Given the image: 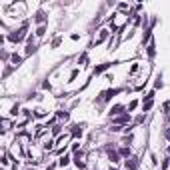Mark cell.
Segmentation results:
<instances>
[{"label": "cell", "instance_id": "obj_1", "mask_svg": "<svg viewBox=\"0 0 170 170\" xmlns=\"http://www.w3.org/2000/svg\"><path fill=\"white\" fill-rule=\"evenodd\" d=\"M24 36H26V26H22V28L16 30L14 34H10V40H12V42H22Z\"/></svg>", "mask_w": 170, "mask_h": 170}, {"label": "cell", "instance_id": "obj_2", "mask_svg": "<svg viewBox=\"0 0 170 170\" xmlns=\"http://www.w3.org/2000/svg\"><path fill=\"white\" fill-rule=\"evenodd\" d=\"M114 122H116V126H122V124H126V122H130V114H120V116H118Z\"/></svg>", "mask_w": 170, "mask_h": 170}, {"label": "cell", "instance_id": "obj_3", "mask_svg": "<svg viewBox=\"0 0 170 170\" xmlns=\"http://www.w3.org/2000/svg\"><path fill=\"white\" fill-rule=\"evenodd\" d=\"M122 110H124V106H122V104H116V106L110 108V116H120Z\"/></svg>", "mask_w": 170, "mask_h": 170}, {"label": "cell", "instance_id": "obj_4", "mask_svg": "<svg viewBox=\"0 0 170 170\" xmlns=\"http://www.w3.org/2000/svg\"><path fill=\"white\" fill-rule=\"evenodd\" d=\"M126 168L128 170H136L138 168V158H128L126 160Z\"/></svg>", "mask_w": 170, "mask_h": 170}, {"label": "cell", "instance_id": "obj_5", "mask_svg": "<svg viewBox=\"0 0 170 170\" xmlns=\"http://www.w3.org/2000/svg\"><path fill=\"white\" fill-rule=\"evenodd\" d=\"M106 38H108V30L104 28V30H100V34H98V38H96L94 42H96V44H102V42H104V40H106Z\"/></svg>", "mask_w": 170, "mask_h": 170}, {"label": "cell", "instance_id": "obj_6", "mask_svg": "<svg viewBox=\"0 0 170 170\" xmlns=\"http://www.w3.org/2000/svg\"><path fill=\"white\" fill-rule=\"evenodd\" d=\"M74 162H76V166H78V168H80V170H84V168H86L84 160H82V152H80V154H76V156H74Z\"/></svg>", "mask_w": 170, "mask_h": 170}, {"label": "cell", "instance_id": "obj_7", "mask_svg": "<svg viewBox=\"0 0 170 170\" xmlns=\"http://www.w3.org/2000/svg\"><path fill=\"white\" fill-rule=\"evenodd\" d=\"M58 164H60L62 168H64V166H68V164H70V156H68V154H64V156H60V160H58Z\"/></svg>", "mask_w": 170, "mask_h": 170}, {"label": "cell", "instance_id": "obj_8", "mask_svg": "<svg viewBox=\"0 0 170 170\" xmlns=\"http://www.w3.org/2000/svg\"><path fill=\"white\" fill-rule=\"evenodd\" d=\"M114 94H118V90H108L102 94V100H110V96H114Z\"/></svg>", "mask_w": 170, "mask_h": 170}, {"label": "cell", "instance_id": "obj_9", "mask_svg": "<svg viewBox=\"0 0 170 170\" xmlns=\"http://www.w3.org/2000/svg\"><path fill=\"white\" fill-rule=\"evenodd\" d=\"M108 158H110L112 162H118V152H116V150H108Z\"/></svg>", "mask_w": 170, "mask_h": 170}, {"label": "cell", "instance_id": "obj_10", "mask_svg": "<svg viewBox=\"0 0 170 170\" xmlns=\"http://www.w3.org/2000/svg\"><path fill=\"white\" fill-rule=\"evenodd\" d=\"M36 22L40 24V26H44V12L40 10V12H36Z\"/></svg>", "mask_w": 170, "mask_h": 170}, {"label": "cell", "instance_id": "obj_11", "mask_svg": "<svg viewBox=\"0 0 170 170\" xmlns=\"http://www.w3.org/2000/svg\"><path fill=\"white\" fill-rule=\"evenodd\" d=\"M72 134H74V136H82V126H74Z\"/></svg>", "mask_w": 170, "mask_h": 170}, {"label": "cell", "instance_id": "obj_12", "mask_svg": "<svg viewBox=\"0 0 170 170\" xmlns=\"http://www.w3.org/2000/svg\"><path fill=\"white\" fill-rule=\"evenodd\" d=\"M106 68H108V64H100V66H98V68H96L94 72H96V74H100V72H104Z\"/></svg>", "mask_w": 170, "mask_h": 170}, {"label": "cell", "instance_id": "obj_13", "mask_svg": "<svg viewBox=\"0 0 170 170\" xmlns=\"http://www.w3.org/2000/svg\"><path fill=\"white\" fill-rule=\"evenodd\" d=\"M136 106H138V100H132V102L128 104V112H132V110H134Z\"/></svg>", "mask_w": 170, "mask_h": 170}, {"label": "cell", "instance_id": "obj_14", "mask_svg": "<svg viewBox=\"0 0 170 170\" xmlns=\"http://www.w3.org/2000/svg\"><path fill=\"white\" fill-rule=\"evenodd\" d=\"M34 50H36V46H34V44H32V42H30V44H28V46H26V54H32Z\"/></svg>", "mask_w": 170, "mask_h": 170}, {"label": "cell", "instance_id": "obj_15", "mask_svg": "<svg viewBox=\"0 0 170 170\" xmlns=\"http://www.w3.org/2000/svg\"><path fill=\"white\" fill-rule=\"evenodd\" d=\"M44 32H46V26H38V30H36V36H44Z\"/></svg>", "mask_w": 170, "mask_h": 170}, {"label": "cell", "instance_id": "obj_16", "mask_svg": "<svg viewBox=\"0 0 170 170\" xmlns=\"http://www.w3.org/2000/svg\"><path fill=\"white\" fill-rule=\"evenodd\" d=\"M120 156H130V148H120Z\"/></svg>", "mask_w": 170, "mask_h": 170}, {"label": "cell", "instance_id": "obj_17", "mask_svg": "<svg viewBox=\"0 0 170 170\" xmlns=\"http://www.w3.org/2000/svg\"><path fill=\"white\" fill-rule=\"evenodd\" d=\"M52 148H54V142H52V140H50V142H46V144H44V150H52Z\"/></svg>", "mask_w": 170, "mask_h": 170}, {"label": "cell", "instance_id": "obj_18", "mask_svg": "<svg viewBox=\"0 0 170 170\" xmlns=\"http://www.w3.org/2000/svg\"><path fill=\"white\" fill-rule=\"evenodd\" d=\"M58 118H60V120H68V114H66V112H58Z\"/></svg>", "mask_w": 170, "mask_h": 170}, {"label": "cell", "instance_id": "obj_19", "mask_svg": "<svg viewBox=\"0 0 170 170\" xmlns=\"http://www.w3.org/2000/svg\"><path fill=\"white\" fill-rule=\"evenodd\" d=\"M2 126H4V130H8V128H10V120L4 118V120H2Z\"/></svg>", "mask_w": 170, "mask_h": 170}, {"label": "cell", "instance_id": "obj_20", "mask_svg": "<svg viewBox=\"0 0 170 170\" xmlns=\"http://www.w3.org/2000/svg\"><path fill=\"white\" fill-rule=\"evenodd\" d=\"M148 56H154V44L148 46Z\"/></svg>", "mask_w": 170, "mask_h": 170}, {"label": "cell", "instance_id": "obj_21", "mask_svg": "<svg viewBox=\"0 0 170 170\" xmlns=\"http://www.w3.org/2000/svg\"><path fill=\"white\" fill-rule=\"evenodd\" d=\"M154 86H156V88H162V80H160V76L156 78V82H154Z\"/></svg>", "mask_w": 170, "mask_h": 170}, {"label": "cell", "instance_id": "obj_22", "mask_svg": "<svg viewBox=\"0 0 170 170\" xmlns=\"http://www.w3.org/2000/svg\"><path fill=\"white\" fill-rule=\"evenodd\" d=\"M12 62H14V64H18V62H20V56H16V54H12Z\"/></svg>", "mask_w": 170, "mask_h": 170}, {"label": "cell", "instance_id": "obj_23", "mask_svg": "<svg viewBox=\"0 0 170 170\" xmlns=\"http://www.w3.org/2000/svg\"><path fill=\"white\" fill-rule=\"evenodd\" d=\"M136 70H138V64H136V62H134V64H132V68H130V74H134V72H136Z\"/></svg>", "mask_w": 170, "mask_h": 170}, {"label": "cell", "instance_id": "obj_24", "mask_svg": "<svg viewBox=\"0 0 170 170\" xmlns=\"http://www.w3.org/2000/svg\"><path fill=\"white\" fill-rule=\"evenodd\" d=\"M164 138H166V140H170V128H166V130H164Z\"/></svg>", "mask_w": 170, "mask_h": 170}, {"label": "cell", "instance_id": "obj_25", "mask_svg": "<svg viewBox=\"0 0 170 170\" xmlns=\"http://www.w3.org/2000/svg\"><path fill=\"white\" fill-rule=\"evenodd\" d=\"M10 114H12V116H16V114H18V106H14V108L10 110Z\"/></svg>", "mask_w": 170, "mask_h": 170}, {"label": "cell", "instance_id": "obj_26", "mask_svg": "<svg viewBox=\"0 0 170 170\" xmlns=\"http://www.w3.org/2000/svg\"><path fill=\"white\" fill-rule=\"evenodd\" d=\"M46 170H54V164H52V166H48V168H46Z\"/></svg>", "mask_w": 170, "mask_h": 170}, {"label": "cell", "instance_id": "obj_27", "mask_svg": "<svg viewBox=\"0 0 170 170\" xmlns=\"http://www.w3.org/2000/svg\"><path fill=\"white\" fill-rule=\"evenodd\" d=\"M110 170H116V168H110Z\"/></svg>", "mask_w": 170, "mask_h": 170}]
</instances>
